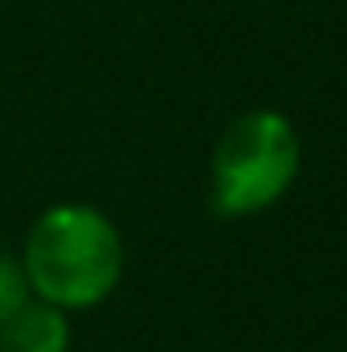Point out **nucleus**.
Here are the masks:
<instances>
[{"instance_id": "nucleus-1", "label": "nucleus", "mask_w": 347, "mask_h": 352, "mask_svg": "<svg viewBox=\"0 0 347 352\" xmlns=\"http://www.w3.org/2000/svg\"><path fill=\"white\" fill-rule=\"evenodd\" d=\"M123 234L119 226L78 201L49 205L25 238L21 266L33 299L53 303L62 311H86L115 295L123 278Z\"/></svg>"}, {"instance_id": "nucleus-2", "label": "nucleus", "mask_w": 347, "mask_h": 352, "mask_svg": "<svg viewBox=\"0 0 347 352\" xmlns=\"http://www.w3.org/2000/svg\"><path fill=\"white\" fill-rule=\"evenodd\" d=\"M302 168V144L282 111L237 115L213 148V209L221 217H250L286 197Z\"/></svg>"}, {"instance_id": "nucleus-3", "label": "nucleus", "mask_w": 347, "mask_h": 352, "mask_svg": "<svg viewBox=\"0 0 347 352\" xmlns=\"http://www.w3.org/2000/svg\"><path fill=\"white\" fill-rule=\"evenodd\" d=\"M70 311L29 299L0 324V352H70Z\"/></svg>"}, {"instance_id": "nucleus-4", "label": "nucleus", "mask_w": 347, "mask_h": 352, "mask_svg": "<svg viewBox=\"0 0 347 352\" xmlns=\"http://www.w3.org/2000/svg\"><path fill=\"white\" fill-rule=\"evenodd\" d=\"M29 299H33V291H29V278H25L21 258L8 254V250H0V324L12 311H21Z\"/></svg>"}]
</instances>
